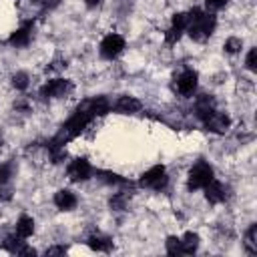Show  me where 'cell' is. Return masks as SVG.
<instances>
[{"instance_id":"cell-1","label":"cell","mask_w":257,"mask_h":257,"mask_svg":"<svg viewBox=\"0 0 257 257\" xmlns=\"http://www.w3.org/2000/svg\"><path fill=\"white\" fill-rule=\"evenodd\" d=\"M187 30H189V34H191V38L193 40H205V38H209L211 34H213V30H215V16H211V14H205V12H201V10H193V12H189V24H187Z\"/></svg>"},{"instance_id":"cell-2","label":"cell","mask_w":257,"mask_h":257,"mask_svg":"<svg viewBox=\"0 0 257 257\" xmlns=\"http://www.w3.org/2000/svg\"><path fill=\"white\" fill-rule=\"evenodd\" d=\"M213 179V169L207 163H197L189 173V189H203Z\"/></svg>"},{"instance_id":"cell-3","label":"cell","mask_w":257,"mask_h":257,"mask_svg":"<svg viewBox=\"0 0 257 257\" xmlns=\"http://www.w3.org/2000/svg\"><path fill=\"white\" fill-rule=\"evenodd\" d=\"M141 185L143 187H151V189H163L167 185V175H165V167L157 165L153 169H149L143 177H141Z\"/></svg>"},{"instance_id":"cell-4","label":"cell","mask_w":257,"mask_h":257,"mask_svg":"<svg viewBox=\"0 0 257 257\" xmlns=\"http://www.w3.org/2000/svg\"><path fill=\"white\" fill-rule=\"evenodd\" d=\"M122 48H124V38L118 36V34H108L100 42V54L104 58H114L116 54H120Z\"/></svg>"},{"instance_id":"cell-5","label":"cell","mask_w":257,"mask_h":257,"mask_svg":"<svg viewBox=\"0 0 257 257\" xmlns=\"http://www.w3.org/2000/svg\"><path fill=\"white\" fill-rule=\"evenodd\" d=\"M68 90H70V82H68V80L54 78V80H48V82L42 86L40 94H42V96H46V98H48V96L58 98V96H64Z\"/></svg>"},{"instance_id":"cell-6","label":"cell","mask_w":257,"mask_h":257,"mask_svg":"<svg viewBox=\"0 0 257 257\" xmlns=\"http://www.w3.org/2000/svg\"><path fill=\"white\" fill-rule=\"evenodd\" d=\"M78 108L88 112L90 116H100V114L108 112V100L104 96H98V98H92V100H84Z\"/></svg>"},{"instance_id":"cell-7","label":"cell","mask_w":257,"mask_h":257,"mask_svg":"<svg viewBox=\"0 0 257 257\" xmlns=\"http://www.w3.org/2000/svg\"><path fill=\"white\" fill-rule=\"evenodd\" d=\"M68 177L72 181H86L90 177V165L86 159H76L68 167Z\"/></svg>"},{"instance_id":"cell-8","label":"cell","mask_w":257,"mask_h":257,"mask_svg":"<svg viewBox=\"0 0 257 257\" xmlns=\"http://www.w3.org/2000/svg\"><path fill=\"white\" fill-rule=\"evenodd\" d=\"M177 88L181 94H191L197 88V72L193 70H185L179 78H177Z\"/></svg>"},{"instance_id":"cell-9","label":"cell","mask_w":257,"mask_h":257,"mask_svg":"<svg viewBox=\"0 0 257 257\" xmlns=\"http://www.w3.org/2000/svg\"><path fill=\"white\" fill-rule=\"evenodd\" d=\"M205 124H207L211 131H215V133H223V131H227V126H229V118H227L223 112L213 110V112L205 118Z\"/></svg>"},{"instance_id":"cell-10","label":"cell","mask_w":257,"mask_h":257,"mask_svg":"<svg viewBox=\"0 0 257 257\" xmlns=\"http://www.w3.org/2000/svg\"><path fill=\"white\" fill-rule=\"evenodd\" d=\"M203 189H205V197H207L209 203H221V201L225 199V189H223V185L217 183V181H213V179H211Z\"/></svg>"},{"instance_id":"cell-11","label":"cell","mask_w":257,"mask_h":257,"mask_svg":"<svg viewBox=\"0 0 257 257\" xmlns=\"http://www.w3.org/2000/svg\"><path fill=\"white\" fill-rule=\"evenodd\" d=\"M116 110L122 112V114H133V112H139L141 110V100L133 98V96H120L116 100Z\"/></svg>"},{"instance_id":"cell-12","label":"cell","mask_w":257,"mask_h":257,"mask_svg":"<svg viewBox=\"0 0 257 257\" xmlns=\"http://www.w3.org/2000/svg\"><path fill=\"white\" fill-rule=\"evenodd\" d=\"M54 205H56L58 209H62V211H68V209H72V207L76 205V197H74V193L62 189V191H58V193L54 195Z\"/></svg>"},{"instance_id":"cell-13","label":"cell","mask_w":257,"mask_h":257,"mask_svg":"<svg viewBox=\"0 0 257 257\" xmlns=\"http://www.w3.org/2000/svg\"><path fill=\"white\" fill-rule=\"evenodd\" d=\"M30 32H32V24H24L22 28H18L12 36H10V44L12 46H26L28 40H30Z\"/></svg>"},{"instance_id":"cell-14","label":"cell","mask_w":257,"mask_h":257,"mask_svg":"<svg viewBox=\"0 0 257 257\" xmlns=\"http://www.w3.org/2000/svg\"><path fill=\"white\" fill-rule=\"evenodd\" d=\"M199 247V235L195 233H185V237L181 239V253L185 255H193Z\"/></svg>"},{"instance_id":"cell-15","label":"cell","mask_w":257,"mask_h":257,"mask_svg":"<svg viewBox=\"0 0 257 257\" xmlns=\"http://www.w3.org/2000/svg\"><path fill=\"white\" fill-rule=\"evenodd\" d=\"M32 231H34V221H32L30 217L22 215V217L18 219V223H16V235L22 237V239H26V237L32 235Z\"/></svg>"},{"instance_id":"cell-16","label":"cell","mask_w":257,"mask_h":257,"mask_svg":"<svg viewBox=\"0 0 257 257\" xmlns=\"http://www.w3.org/2000/svg\"><path fill=\"white\" fill-rule=\"evenodd\" d=\"M213 110H215V106H213V98H211V96H207V94H203V96L197 100V114L205 120Z\"/></svg>"},{"instance_id":"cell-17","label":"cell","mask_w":257,"mask_h":257,"mask_svg":"<svg viewBox=\"0 0 257 257\" xmlns=\"http://www.w3.org/2000/svg\"><path fill=\"white\" fill-rule=\"evenodd\" d=\"M88 245H90V249H94V251H110L112 241H110L108 237H102V235H92V237L88 239Z\"/></svg>"},{"instance_id":"cell-18","label":"cell","mask_w":257,"mask_h":257,"mask_svg":"<svg viewBox=\"0 0 257 257\" xmlns=\"http://www.w3.org/2000/svg\"><path fill=\"white\" fill-rule=\"evenodd\" d=\"M245 247L249 253H257V225H251L247 235H245Z\"/></svg>"},{"instance_id":"cell-19","label":"cell","mask_w":257,"mask_h":257,"mask_svg":"<svg viewBox=\"0 0 257 257\" xmlns=\"http://www.w3.org/2000/svg\"><path fill=\"white\" fill-rule=\"evenodd\" d=\"M4 247H6L8 251H12V253H18V251L24 247L22 237H8V239H6V243H4Z\"/></svg>"},{"instance_id":"cell-20","label":"cell","mask_w":257,"mask_h":257,"mask_svg":"<svg viewBox=\"0 0 257 257\" xmlns=\"http://www.w3.org/2000/svg\"><path fill=\"white\" fill-rule=\"evenodd\" d=\"M187 24H189V14H187V12H179V14L173 16V26H175V28L185 30Z\"/></svg>"},{"instance_id":"cell-21","label":"cell","mask_w":257,"mask_h":257,"mask_svg":"<svg viewBox=\"0 0 257 257\" xmlns=\"http://www.w3.org/2000/svg\"><path fill=\"white\" fill-rule=\"evenodd\" d=\"M167 253L169 255H181V239L169 237L167 239Z\"/></svg>"},{"instance_id":"cell-22","label":"cell","mask_w":257,"mask_h":257,"mask_svg":"<svg viewBox=\"0 0 257 257\" xmlns=\"http://www.w3.org/2000/svg\"><path fill=\"white\" fill-rule=\"evenodd\" d=\"M12 84L18 88V90H24L28 86V74L26 72H18L12 76Z\"/></svg>"},{"instance_id":"cell-23","label":"cell","mask_w":257,"mask_h":257,"mask_svg":"<svg viewBox=\"0 0 257 257\" xmlns=\"http://www.w3.org/2000/svg\"><path fill=\"white\" fill-rule=\"evenodd\" d=\"M241 46H243V44H241V40H239V38H229V40L225 42V50H227V52H231V54L239 52V50H241Z\"/></svg>"},{"instance_id":"cell-24","label":"cell","mask_w":257,"mask_h":257,"mask_svg":"<svg viewBox=\"0 0 257 257\" xmlns=\"http://www.w3.org/2000/svg\"><path fill=\"white\" fill-rule=\"evenodd\" d=\"M124 203H126V195H124V193H116V195L110 199V207H112V209H122Z\"/></svg>"},{"instance_id":"cell-25","label":"cell","mask_w":257,"mask_h":257,"mask_svg":"<svg viewBox=\"0 0 257 257\" xmlns=\"http://www.w3.org/2000/svg\"><path fill=\"white\" fill-rule=\"evenodd\" d=\"M181 34H183V30H179V28H175V26H171V30L167 32V36H165V40L169 42V44H175L179 38H181Z\"/></svg>"},{"instance_id":"cell-26","label":"cell","mask_w":257,"mask_h":257,"mask_svg":"<svg viewBox=\"0 0 257 257\" xmlns=\"http://www.w3.org/2000/svg\"><path fill=\"white\" fill-rule=\"evenodd\" d=\"M247 68L249 70H257V50L251 48L249 54H247Z\"/></svg>"},{"instance_id":"cell-27","label":"cell","mask_w":257,"mask_h":257,"mask_svg":"<svg viewBox=\"0 0 257 257\" xmlns=\"http://www.w3.org/2000/svg\"><path fill=\"white\" fill-rule=\"evenodd\" d=\"M12 177V167L10 165H0V183H6Z\"/></svg>"},{"instance_id":"cell-28","label":"cell","mask_w":257,"mask_h":257,"mask_svg":"<svg viewBox=\"0 0 257 257\" xmlns=\"http://www.w3.org/2000/svg\"><path fill=\"white\" fill-rule=\"evenodd\" d=\"M205 4H207L209 10H219L221 6L227 4V0H205Z\"/></svg>"},{"instance_id":"cell-29","label":"cell","mask_w":257,"mask_h":257,"mask_svg":"<svg viewBox=\"0 0 257 257\" xmlns=\"http://www.w3.org/2000/svg\"><path fill=\"white\" fill-rule=\"evenodd\" d=\"M100 175H102V179L108 181V183H124L118 175H112V173H100Z\"/></svg>"},{"instance_id":"cell-30","label":"cell","mask_w":257,"mask_h":257,"mask_svg":"<svg viewBox=\"0 0 257 257\" xmlns=\"http://www.w3.org/2000/svg\"><path fill=\"white\" fill-rule=\"evenodd\" d=\"M66 253V247H62V245H58V247H50L48 251H46V255H64Z\"/></svg>"},{"instance_id":"cell-31","label":"cell","mask_w":257,"mask_h":257,"mask_svg":"<svg viewBox=\"0 0 257 257\" xmlns=\"http://www.w3.org/2000/svg\"><path fill=\"white\" fill-rule=\"evenodd\" d=\"M38 4H42V8H56L58 0H36Z\"/></svg>"},{"instance_id":"cell-32","label":"cell","mask_w":257,"mask_h":257,"mask_svg":"<svg viewBox=\"0 0 257 257\" xmlns=\"http://www.w3.org/2000/svg\"><path fill=\"white\" fill-rule=\"evenodd\" d=\"M18 255H26V257H34V255H36V251H34L32 247H26V245H24V247H22V249L18 251Z\"/></svg>"},{"instance_id":"cell-33","label":"cell","mask_w":257,"mask_h":257,"mask_svg":"<svg viewBox=\"0 0 257 257\" xmlns=\"http://www.w3.org/2000/svg\"><path fill=\"white\" fill-rule=\"evenodd\" d=\"M84 2H86V6H90V8H92V6H96L100 0H84Z\"/></svg>"}]
</instances>
